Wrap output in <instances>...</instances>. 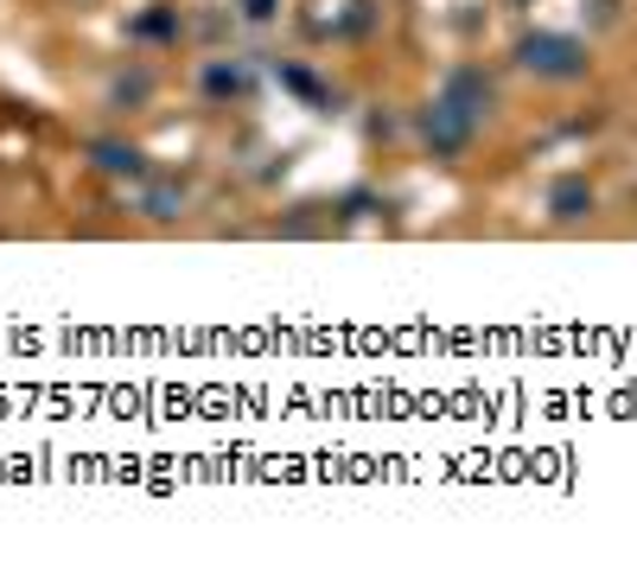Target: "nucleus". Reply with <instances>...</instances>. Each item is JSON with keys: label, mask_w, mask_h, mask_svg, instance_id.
Masks as SVG:
<instances>
[{"label": "nucleus", "mask_w": 637, "mask_h": 561, "mask_svg": "<svg viewBox=\"0 0 637 561\" xmlns=\"http://www.w3.org/2000/svg\"><path fill=\"white\" fill-rule=\"evenodd\" d=\"M516 64L530 76H542V83H581L593 58H586V45L574 32H523L516 39Z\"/></svg>", "instance_id": "nucleus-1"}, {"label": "nucleus", "mask_w": 637, "mask_h": 561, "mask_svg": "<svg viewBox=\"0 0 637 561\" xmlns=\"http://www.w3.org/2000/svg\"><path fill=\"white\" fill-rule=\"evenodd\" d=\"M421 141H428L433 160H459V153L479 141V115H465L459 102L433 96L428 109H421Z\"/></svg>", "instance_id": "nucleus-2"}, {"label": "nucleus", "mask_w": 637, "mask_h": 561, "mask_svg": "<svg viewBox=\"0 0 637 561\" xmlns=\"http://www.w3.org/2000/svg\"><path fill=\"white\" fill-rule=\"evenodd\" d=\"M198 90H204V102H249L255 96V64L249 58H204Z\"/></svg>", "instance_id": "nucleus-3"}, {"label": "nucleus", "mask_w": 637, "mask_h": 561, "mask_svg": "<svg viewBox=\"0 0 637 561\" xmlns=\"http://www.w3.org/2000/svg\"><path fill=\"white\" fill-rule=\"evenodd\" d=\"M440 96H446V102H459L465 115H479V122H484V109L497 102V83H491V76L479 71V64H459V71L446 76V90H440Z\"/></svg>", "instance_id": "nucleus-4"}, {"label": "nucleus", "mask_w": 637, "mask_h": 561, "mask_svg": "<svg viewBox=\"0 0 637 561\" xmlns=\"http://www.w3.org/2000/svg\"><path fill=\"white\" fill-rule=\"evenodd\" d=\"M593 204H599V192H593L581 173H567L548 185V217H555V224H581V217H593Z\"/></svg>", "instance_id": "nucleus-5"}, {"label": "nucleus", "mask_w": 637, "mask_h": 561, "mask_svg": "<svg viewBox=\"0 0 637 561\" xmlns=\"http://www.w3.org/2000/svg\"><path fill=\"white\" fill-rule=\"evenodd\" d=\"M90 160H96V173L109 178H147V153L134 147V141H90Z\"/></svg>", "instance_id": "nucleus-6"}, {"label": "nucleus", "mask_w": 637, "mask_h": 561, "mask_svg": "<svg viewBox=\"0 0 637 561\" xmlns=\"http://www.w3.org/2000/svg\"><path fill=\"white\" fill-rule=\"evenodd\" d=\"M280 83H287V90H294L300 102H312V109H331V102H338L326 83H319V76L306 71V64H280Z\"/></svg>", "instance_id": "nucleus-7"}, {"label": "nucleus", "mask_w": 637, "mask_h": 561, "mask_svg": "<svg viewBox=\"0 0 637 561\" xmlns=\"http://www.w3.org/2000/svg\"><path fill=\"white\" fill-rule=\"evenodd\" d=\"M127 32H134V39H153V45H166V39H178V7H147Z\"/></svg>", "instance_id": "nucleus-8"}, {"label": "nucleus", "mask_w": 637, "mask_h": 561, "mask_svg": "<svg viewBox=\"0 0 637 561\" xmlns=\"http://www.w3.org/2000/svg\"><path fill=\"white\" fill-rule=\"evenodd\" d=\"M178 211H185V185L166 178V185H153L147 192V217H178Z\"/></svg>", "instance_id": "nucleus-9"}, {"label": "nucleus", "mask_w": 637, "mask_h": 561, "mask_svg": "<svg viewBox=\"0 0 637 561\" xmlns=\"http://www.w3.org/2000/svg\"><path fill=\"white\" fill-rule=\"evenodd\" d=\"M147 96H153V71H134V76L109 83V102H147Z\"/></svg>", "instance_id": "nucleus-10"}, {"label": "nucleus", "mask_w": 637, "mask_h": 561, "mask_svg": "<svg viewBox=\"0 0 637 561\" xmlns=\"http://www.w3.org/2000/svg\"><path fill=\"white\" fill-rule=\"evenodd\" d=\"M236 13L249 26H268V20H280V0H236Z\"/></svg>", "instance_id": "nucleus-11"}, {"label": "nucleus", "mask_w": 637, "mask_h": 561, "mask_svg": "<svg viewBox=\"0 0 637 561\" xmlns=\"http://www.w3.org/2000/svg\"><path fill=\"white\" fill-rule=\"evenodd\" d=\"M510 7H530V0H510Z\"/></svg>", "instance_id": "nucleus-12"}]
</instances>
